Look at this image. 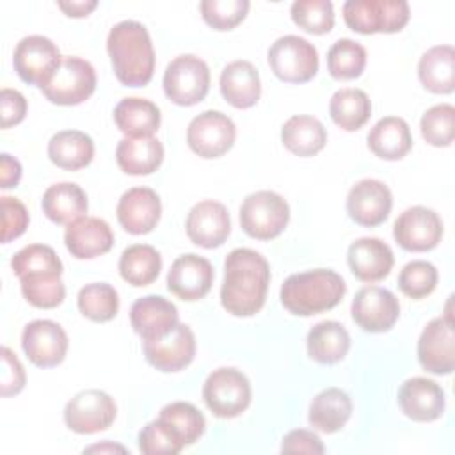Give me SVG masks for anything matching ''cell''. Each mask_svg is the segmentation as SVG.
Segmentation results:
<instances>
[{
  "instance_id": "1",
  "label": "cell",
  "mask_w": 455,
  "mask_h": 455,
  "mask_svg": "<svg viewBox=\"0 0 455 455\" xmlns=\"http://www.w3.org/2000/svg\"><path fill=\"white\" fill-rule=\"evenodd\" d=\"M270 283L268 261L247 247L233 249L224 259L220 302L235 316L256 315L267 299Z\"/></svg>"
},
{
  "instance_id": "2",
  "label": "cell",
  "mask_w": 455,
  "mask_h": 455,
  "mask_svg": "<svg viewBox=\"0 0 455 455\" xmlns=\"http://www.w3.org/2000/svg\"><path fill=\"white\" fill-rule=\"evenodd\" d=\"M107 52L117 80L128 87L149 84L155 71V50L148 28L135 20L116 23L107 37Z\"/></svg>"
},
{
  "instance_id": "3",
  "label": "cell",
  "mask_w": 455,
  "mask_h": 455,
  "mask_svg": "<svg viewBox=\"0 0 455 455\" xmlns=\"http://www.w3.org/2000/svg\"><path fill=\"white\" fill-rule=\"evenodd\" d=\"M347 291L343 277L329 268L291 274L281 286V302L295 316L332 309Z\"/></svg>"
},
{
  "instance_id": "4",
  "label": "cell",
  "mask_w": 455,
  "mask_h": 455,
  "mask_svg": "<svg viewBox=\"0 0 455 455\" xmlns=\"http://www.w3.org/2000/svg\"><path fill=\"white\" fill-rule=\"evenodd\" d=\"M409 14L405 0H347L343 4L347 27L359 34L398 32L407 25Z\"/></svg>"
},
{
  "instance_id": "5",
  "label": "cell",
  "mask_w": 455,
  "mask_h": 455,
  "mask_svg": "<svg viewBox=\"0 0 455 455\" xmlns=\"http://www.w3.org/2000/svg\"><path fill=\"white\" fill-rule=\"evenodd\" d=\"M290 220V206L283 196L272 190L249 194L240 206V226L256 240H270L281 235Z\"/></svg>"
},
{
  "instance_id": "6",
  "label": "cell",
  "mask_w": 455,
  "mask_h": 455,
  "mask_svg": "<svg viewBox=\"0 0 455 455\" xmlns=\"http://www.w3.org/2000/svg\"><path fill=\"white\" fill-rule=\"evenodd\" d=\"M203 398L213 416L224 419L236 418L251 403L249 379L236 368H217L203 384Z\"/></svg>"
},
{
  "instance_id": "7",
  "label": "cell",
  "mask_w": 455,
  "mask_h": 455,
  "mask_svg": "<svg viewBox=\"0 0 455 455\" xmlns=\"http://www.w3.org/2000/svg\"><path fill=\"white\" fill-rule=\"evenodd\" d=\"M162 84L165 96L172 103L190 107L208 94L210 69L197 55H178L167 64Z\"/></svg>"
},
{
  "instance_id": "8",
  "label": "cell",
  "mask_w": 455,
  "mask_h": 455,
  "mask_svg": "<svg viewBox=\"0 0 455 455\" xmlns=\"http://www.w3.org/2000/svg\"><path fill=\"white\" fill-rule=\"evenodd\" d=\"M268 64L279 80L304 84L318 71V52L307 39L288 34L268 48Z\"/></svg>"
},
{
  "instance_id": "9",
  "label": "cell",
  "mask_w": 455,
  "mask_h": 455,
  "mask_svg": "<svg viewBox=\"0 0 455 455\" xmlns=\"http://www.w3.org/2000/svg\"><path fill=\"white\" fill-rule=\"evenodd\" d=\"M96 89V73L85 59L66 55L52 78L41 87L48 101L57 105H78Z\"/></svg>"
},
{
  "instance_id": "10",
  "label": "cell",
  "mask_w": 455,
  "mask_h": 455,
  "mask_svg": "<svg viewBox=\"0 0 455 455\" xmlns=\"http://www.w3.org/2000/svg\"><path fill=\"white\" fill-rule=\"evenodd\" d=\"M236 126L229 116L220 110H204L196 116L187 128L188 148L203 158H219L228 153L235 142Z\"/></svg>"
},
{
  "instance_id": "11",
  "label": "cell",
  "mask_w": 455,
  "mask_h": 455,
  "mask_svg": "<svg viewBox=\"0 0 455 455\" xmlns=\"http://www.w3.org/2000/svg\"><path fill=\"white\" fill-rule=\"evenodd\" d=\"M114 398L100 389L76 393L64 407V421L76 434H96L107 430L116 419Z\"/></svg>"
},
{
  "instance_id": "12",
  "label": "cell",
  "mask_w": 455,
  "mask_h": 455,
  "mask_svg": "<svg viewBox=\"0 0 455 455\" xmlns=\"http://www.w3.org/2000/svg\"><path fill=\"white\" fill-rule=\"evenodd\" d=\"M62 55L59 53L57 44L44 36H27L23 37L12 55V64L18 76L39 89L52 78L57 66L60 64Z\"/></svg>"
},
{
  "instance_id": "13",
  "label": "cell",
  "mask_w": 455,
  "mask_h": 455,
  "mask_svg": "<svg viewBox=\"0 0 455 455\" xmlns=\"http://www.w3.org/2000/svg\"><path fill=\"white\" fill-rule=\"evenodd\" d=\"M418 361L434 375H450L455 368V336L450 316H437L427 323L418 339Z\"/></svg>"
},
{
  "instance_id": "14",
  "label": "cell",
  "mask_w": 455,
  "mask_h": 455,
  "mask_svg": "<svg viewBox=\"0 0 455 455\" xmlns=\"http://www.w3.org/2000/svg\"><path fill=\"white\" fill-rule=\"evenodd\" d=\"M393 236L405 251H430L441 242L443 220L432 208L411 206L395 220Z\"/></svg>"
},
{
  "instance_id": "15",
  "label": "cell",
  "mask_w": 455,
  "mask_h": 455,
  "mask_svg": "<svg viewBox=\"0 0 455 455\" xmlns=\"http://www.w3.org/2000/svg\"><path fill=\"white\" fill-rule=\"evenodd\" d=\"M354 322L366 332H386L400 316L398 299L386 288H361L350 307Z\"/></svg>"
},
{
  "instance_id": "16",
  "label": "cell",
  "mask_w": 455,
  "mask_h": 455,
  "mask_svg": "<svg viewBox=\"0 0 455 455\" xmlns=\"http://www.w3.org/2000/svg\"><path fill=\"white\" fill-rule=\"evenodd\" d=\"M21 347L32 364L52 368L64 361L68 336L53 320H32L21 332Z\"/></svg>"
},
{
  "instance_id": "17",
  "label": "cell",
  "mask_w": 455,
  "mask_h": 455,
  "mask_svg": "<svg viewBox=\"0 0 455 455\" xmlns=\"http://www.w3.org/2000/svg\"><path fill=\"white\" fill-rule=\"evenodd\" d=\"M146 361L160 371H180L196 355V338L188 325L176 323L171 332L156 339L142 341Z\"/></svg>"
},
{
  "instance_id": "18",
  "label": "cell",
  "mask_w": 455,
  "mask_h": 455,
  "mask_svg": "<svg viewBox=\"0 0 455 455\" xmlns=\"http://www.w3.org/2000/svg\"><path fill=\"white\" fill-rule=\"evenodd\" d=\"M188 238L204 249L219 247L226 242L231 231V219L228 208L213 199L196 203L185 220Z\"/></svg>"
},
{
  "instance_id": "19",
  "label": "cell",
  "mask_w": 455,
  "mask_h": 455,
  "mask_svg": "<svg viewBox=\"0 0 455 455\" xmlns=\"http://www.w3.org/2000/svg\"><path fill=\"white\" fill-rule=\"evenodd\" d=\"M391 206V190L373 178L357 181L347 196V212L350 219L366 228L382 224L389 217Z\"/></svg>"
},
{
  "instance_id": "20",
  "label": "cell",
  "mask_w": 455,
  "mask_h": 455,
  "mask_svg": "<svg viewBox=\"0 0 455 455\" xmlns=\"http://www.w3.org/2000/svg\"><path fill=\"white\" fill-rule=\"evenodd\" d=\"M213 284V267L212 263L197 254L178 256L167 274V288L181 300H199L203 299Z\"/></svg>"
},
{
  "instance_id": "21",
  "label": "cell",
  "mask_w": 455,
  "mask_h": 455,
  "mask_svg": "<svg viewBox=\"0 0 455 455\" xmlns=\"http://www.w3.org/2000/svg\"><path fill=\"white\" fill-rule=\"evenodd\" d=\"M398 403L412 421H435L444 412V391L432 379L412 377L400 386Z\"/></svg>"
},
{
  "instance_id": "22",
  "label": "cell",
  "mask_w": 455,
  "mask_h": 455,
  "mask_svg": "<svg viewBox=\"0 0 455 455\" xmlns=\"http://www.w3.org/2000/svg\"><path fill=\"white\" fill-rule=\"evenodd\" d=\"M162 204L158 194L149 187L128 188L116 208L119 224L132 235L149 233L160 220Z\"/></svg>"
},
{
  "instance_id": "23",
  "label": "cell",
  "mask_w": 455,
  "mask_h": 455,
  "mask_svg": "<svg viewBox=\"0 0 455 455\" xmlns=\"http://www.w3.org/2000/svg\"><path fill=\"white\" fill-rule=\"evenodd\" d=\"M130 322L142 341L156 339L174 329L178 323V309L162 295H146L132 304Z\"/></svg>"
},
{
  "instance_id": "24",
  "label": "cell",
  "mask_w": 455,
  "mask_h": 455,
  "mask_svg": "<svg viewBox=\"0 0 455 455\" xmlns=\"http://www.w3.org/2000/svg\"><path fill=\"white\" fill-rule=\"evenodd\" d=\"M347 261L352 274L364 283H375L384 279L395 263L391 247L380 238H357L350 243Z\"/></svg>"
},
{
  "instance_id": "25",
  "label": "cell",
  "mask_w": 455,
  "mask_h": 455,
  "mask_svg": "<svg viewBox=\"0 0 455 455\" xmlns=\"http://www.w3.org/2000/svg\"><path fill=\"white\" fill-rule=\"evenodd\" d=\"M64 243L71 256L78 259H91L112 249L114 233L103 219L82 217L68 224L64 231Z\"/></svg>"
},
{
  "instance_id": "26",
  "label": "cell",
  "mask_w": 455,
  "mask_h": 455,
  "mask_svg": "<svg viewBox=\"0 0 455 455\" xmlns=\"http://www.w3.org/2000/svg\"><path fill=\"white\" fill-rule=\"evenodd\" d=\"M220 92L235 108H249L261 96L258 69L249 60H233L220 73Z\"/></svg>"
},
{
  "instance_id": "27",
  "label": "cell",
  "mask_w": 455,
  "mask_h": 455,
  "mask_svg": "<svg viewBox=\"0 0 455 455\" xmlns=\"http://www.w3.org/2000/svg\"><path fill=\"white\" fill-rule=\"evenodd\" d=\"M162 160L164 146L155 137H124L117 142L116 162L126 174H151L160 167Z\"/></svg>"
},
{
  "instance_id": "28",
  "label": "cell",
  "mask_w": 455,
  "mask_h": 455,
  "mask_svg": "<svg viewBox=\"0 0 455 455\" xmlns=\"http://www.w3.org/2000/svg\"><path fill=\"white\" fill-rule=\"evenodd\" d=\"M366 140L370 151L382 160H400L412 148L411 128L405 119L396 116L379 119L370 130Z\"/></svg>"
},
{
  "instance_id": "29",
  "label": "cell",
  "mask_w": 455,
  "mask_h": 455,
  "mask_svg": "<svg viewBox=\"0 0 455 455\" xmlns=\"http://www.w3.org/2000/svg\"><path fill=\"white\" fill-rule=\"evenodd\" d=\"M418 76L423 87L435 94H450L455 89V50L451 44H437L427 50L418 62Z\"/></svg>"
},
{
  "instance_id": "30",
  "label": "cell",
  "mask_w": 455,
  "mask_h": 455,
  "mask_svg": "<svg viewBox=\"0 0 455 455\" xmlns=\"http://www.w3.org/2000/svg\"><path fill=\"white\" fill-rule=\"evenodd\" d=\"M41 206L44 215L55 224H71L85 217L89 203L80 185L62 181L48 187L43 194Z\"/></svg>"
},
{
  "instance_id": "31",
  "label": "cell",
  "mask_w": 455,
  "mask_h": 455,
  "mask_svg": "<svg viewBox=\"0 0 455 455\" xmlns=\"http://www.w3.org/2000/svg\"><path fill=\"white\" fill-rule=\"evenodd\" d=\"M352 414V400L339 387L320 391L309 405V425L320 432L334 434L345 427Z\"/></svg>"
},
{
  "instance_id": "32",
  "label": "cell",
  "mask_w": 455,
  "mask_h": 455,
  "mask_svg": "<svg viewBox=\"0 0 455 455\" xmlns=\"http://www.w3.org/2000/svg\"><path fill=\"white\" fill-rule=\"evenodd\" d=\"M307 355L320 364H334L341 361L350 348L347 329L336 320H323L307 332Z\"/></svg>"
},
{
  "instance_id": "33",
  "label": "cell",
  "mask_w": 455,
  "mask_h": 455,
  "mask_svg": "<svg viewBox=\"0 0 455 455\" xmlns=\"http://www.w3.org/2000/svg\"><path fill=\"white\" fill-rule=\"evenodd\" d=\"M114 121L126 137H153L160 126V108L146 98H123L114 108Z\"/></svg>"
},
{
  "instance_id": "34",
  "label": "cell",
  "mask_w": 455,
  "mask_h": 455,
  "mask_svg": "<svg viewBox=\"0 0 455 455\" xmlns=\"http://www.w3.org/2000/svg\"><path fill=\"white\" fill-rule=\"evenodd\" d=\"M48 156L57 167L76 171L91 164L94 142L85 132L60 130L48 142Z\"/></svg>"
},
{
  "instance_id": "35",
  "label": "cell",
  "mask_w": 455,
  "mask_h": 455,
  "mask_svg": "<svg viewBox=\"0 0 455 455\" xmlns=\"http://www.w3.org/2000/svg\"><path fill=\"white\" fill-rule=\"evenodd\" d=\"M281 140L288 151L297 156H313L323 149L327 132L323 124L306 114L291 116L281 128Z\"/></svg>"
},
{
  "instance_id": "36",
  "label": "cell",
  "mask_w": 455,
  "mask_h": 455,
  "mask_svg": "<svg viewBox=\"0 0 455 455\" xmlns=\"http://www.w3.org/2000/svg\"><path fill=\"white\" fill-rule=\"evenodd\" d=\"M329 114L339 128L355 132L370 119L371 101L364 91L355 87H343L331 96Z\"/></svg>"
},
{
  "instance_id": "37",
  "label": "cell",
  "mask_w": 455,
  "mask_h": 455,
  "mask_svg": "<svg viewBox=\"0 0 455 455\" xmlns=\"http://www.w3.org/2000/svg\"><path fill=\"white\" fill-rule=\"evenodd\" d=\"M162 270V258L158 251L146 243H133L126 247L119 258V274L132 286L151 284Z\"/></svg>"
},
{
  "instance_id": "38",
  "label": "cell",
  "mask_w": 455,
  "mask_h": 455,
  "mask_svg": "<svg viewBox=\"0 0 455 455\" xmlns=\"http://www.w3.org/2000/svg\"><path fill=\"white\" fill-rule=\"evenodd\" d=\"M158 419H162L185 446L194 444L204 434L206 427L203 412L188 402H171L164 405Z\"/></svg>"
},
{
  "instance_id": "39",
  "label": "cell",
  "mask_w": 455,
  "mask_h": 455,
  "mask_svg": "<svg viewBox=\"0 0 455 455\" xmlns=\"http://www.w3.org/2000/svg\"><path fill=\"white\" fill-rule=\"evenodd\" d=\"M366 66V50L361 43L341 37L327 52V69L336 80L357 78Z\"/></svg>"
},
{
  "instance_id": "40",
  "label": "cell",
  "mask_w": 455,
  "mask_h": 455,
  "mask_svg": "<svg viewBox=\"0 0 455 455\" xmlns=\"http://www.w3.org/2000/svg\"><path fill=\"white\" fill-rule=\"evenodd\" d=\"M78 309L92 322H108L117 315L119 299L108 283H91L78 291Z\"/></svg>"
},
{
  "instance_id": "41",
  "label": "cell",
  "mask_w": 455,
  "mask_h": 455,
  "mask_svg": "<svg viewBox=\"0 0 455 455\" xmlns=\"http://www.w3.org/2000/svg\"><path fill=\"white\" fill-rule=\"evenodd\" d=\"M11 268L18 277L30 274L62 275V261L57 252L44 243H30L11 258Z\"/></svg>"
},
{
  "instance_id": "42",
  "label": "cell",
  "mask_w": 455,
  "mask_h": 455,
  "mask_svg": "<svg viewBox=\"0 0 455 455\" xmlns=\"http://www.w3.org/2000/svg\"><path fill=\"white\" fill-rule=\"evenodd\" d=\"M20 283L23 297L34 307L52 309L64 300L66 288L59 274H30L20 277Z\"/></svg>"
},
{
  "instance_id": "43",
  "label": "cell",
  "mask_w": 455,
  "mask_h": 455,
  "mask_svg": "<svg viewBox=\"0 0 455 455\" xmlns=\"http://www.w3.org/2000/svg\"><path fill=\"white\" fill-rule=\"evenodd\" d=\"M421 135L423 139L435 146L446 148L453 142L455 137V108L450 103H439L430 107L421 116Z\"/></svg>"
},
{
  "instance_id": "44",
  "label": "cell",
  "mask_w": 455,
  "mask_h": 455,
  "mask_svg": "<svg viewBox=\"0 0 455 455\" xmlns=\"http://www.w3.org/2000/svg\"><path fill=\"white\" fill-rule=\"evenodd\" d=\"M290 14L295 25L309 34H325L334 27V7L329 0H297Z\"/></svg>"
},
{
  "instance_id": "45",
  "label": "cell",
  "mask_w": 455,
  "mask_h": 455,
  "mask_svg": "<svg viewBox=\"0 0 455 455\" xmlns=\"http://www.w3.org/2000/svg\"><path fill=\"white\" fill-rule=\"evenodd\" d=\"M437 279V268L430 261L414 259L400 270L398 288L411 299H423L435 290Z\"/></svg>"
},
{
  "instance_id": "46",
  "label": "cell",
  "mask_w": 455,
  "mask_h": 455,
  "mask_svg": "<svg viewBox=\"0 0 455 455\" xmlns=\"http://www.w3.org/2000/svg\"><path fill=\"white\" fill-rule=\"evenodd\" d=\"M203 20L215 30L235 28L249 11L247 0H203L199 4Z\"/></svg>"
},
{
  "instance_id": "47",
  "label": "cell",
  "mask_w": 455,
  "mask_h": 455,
  "mask_svg": "<svg viewBox=\"0 0 455 455\" xmlns=\"http://www.w3.org/2000/svg\"><path fill=\"white\" fill-rule=\"evenodd\" d=\"M185 448L178 435L162 421H149L139 432V450L146 455H176Z\"/></svg>"
},
{
  "instance_id": "48",
  "label": "cell",
  "mask_w": 455,
  "mask_h": 455,
  "mask_svg": "<svg viewBox=\"0 0 455 455\" xmlns=\"http://www.w3.org/2000/svg\"><path fill=\"white\" fill-rule=\"evenodd\" d=\"M2 206V242L7 243L18 236H21L28 226V212L25 204L11 196L0 197Z\"/></svg>"
},
{
  "instance_id": "49",
  "label": "cell",
  "mask_w": 455,
  "mask_h": 455,
  "mask_svg": "<svg viewBox=\"0 0 455 455\" xmlns=\"http://www.w3.org/2000/svg\"><path fill=\"white\" fill-rule=\"evenodd\" d=\"M25 387V370L11 348L2 347V396L18 395Z\"/></svg>"
},
{
  "instance_id": "50",
  "label": "cell",
  "mask_w": 455,
  "mask_h": 455,
  "mask_svg": "<svg viewBox=\"0 0 455 455\" xmlns=\"http://www.w3.org/2000/svg\"><path fill=\"white\" fill-rule=\"evenodd\" d=\"M0 114H2V128H11L23 121L27 114V100L16 91L4 87L0 91Z\"/></svg>"
},
{
  "instance_id": "51",
  "label": "cell",
  "mask_w": 455,
  "mask_h": 455,
  "mask_svg": "<svg viewBox=\"0 0 455 455\" xmlns=\"http://www.w3.org/2000/svg\"><path fill=\"white\" fill-rule=\"evenodd\" d=\"M283 453H323L322 439L311 430H291L283 437L281 443Z\"/></svg>"
},
{
  "instance_id": "52",
  "label": "cell",
  "mask_w": 455,
  "mask_h": 455,
  "mask_svg": "<svg viewBox=\"0 0 455 455\" xmlns=\"http://www.w3.org/2000/svg\"><path fill=\"white\" fill-rule=\"evenodd\" d=\"M20 178H21L20 162L11 155L2 153L0 155V187L2 188L16 187L20 183Z\"/></svg>"
},
{
  "instance_id": "53",
  "label": "cell",
  "mask_w": 455,
  "mask_h": 455,
  "mask_svg": "<svg viewBox=\"0 0 455 455\" xmlns=\"http://www.w3.org/2000/svg\"><path fill=\"white\" fill-rule=\"evenodd\" d=\"M68 16H73V18H82V16H87L96 5L98 2L96 0H80V2H59L57 4Z\"/></svg>"
},
{
  "instance_id": "54",
  "label": "cell",
  "mask_w": 455,
  "mask_h": 455,
  "mask_svg": "<svg viewBox=\"0 0 455 455\" xmlns=\"http://www.w3.org/2000/svg\"><path fill=\"white\" fill-rule=\"evenodd\" d=\"M103 451V450H121V451H124V448H121V446H107V444H103V446H100V444H96V446H91V448H87V450H84V451Z\"/></svg>"
}]
</instances>
